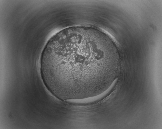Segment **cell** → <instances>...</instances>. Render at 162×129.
<instances>
[{"label":"cell","mask_w":162,"mask_h":129,"mask_svg":"<svg viewBox=\"0 0 162 129\" xmlns=\"http://www.w3.org/2000/svg\"><path fill=\"white\" fill-rule=\"evenodd\" d=\"M102 39L89 29L68 28L48 41L40 62L41 76L52 94L64 98L89 96L100 88L103 71L110 67Z\"/></svg>","instance_id":"cell-1"}]
</instances>
